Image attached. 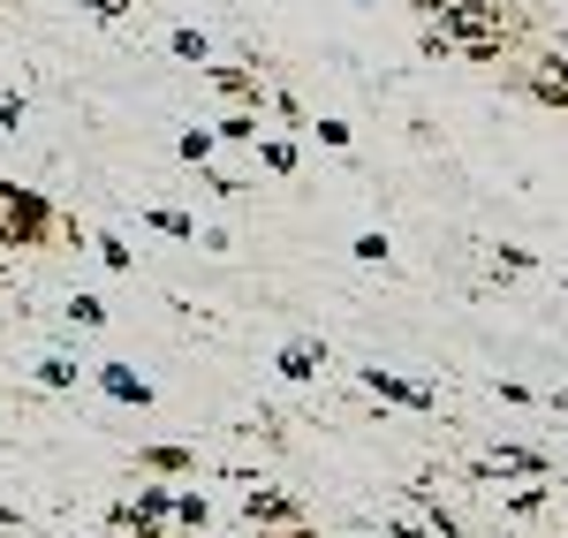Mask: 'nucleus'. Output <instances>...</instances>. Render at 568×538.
Instances as JSON below:
<instances>
[{
	"label": "nucleus",
	"instance_id": "nucleus-1",
	"mask_svg": "<svg viewBox=\"0 0 568 538\" xmlns=\"http://www.w3.org/2000/svg\"><path fill=\"white\" fill-rule=\"evenodd\" d=\"M45 221H53V213H45L39 190H8V182H0V251H23V243H39Z\"/></svg>",
	"mask_w": 568,
	"mask_h": 538
},
{
	"label": "nucleus",
	"instance_id": "nucleus-2",
	"mask_svg": "<svg viewBox=\"0 0 568 538\" xmlns=\"http://www.w3.org/2000/svg\"><path fill=\"white\" fill-rule=\"evenodd\" d=\"M433 23L455 45H478V39H500V45H508V23H500V8H493V0H447Z\"/></svg>",
	"mask_w": 568,
	"mask_h": 538
},
{
	"label": "nucleus",
	"instance_id": "nucleus-3",
	"mask_svg": "<svg viewBox=\"0 0 568 538\" xmlns=\"http://www.w3.org/2000/svg\"><path fill=\"white\" fill-rule=\"evenodd\" d=\"M243 516H251V531H265V524L296 531V524H304V508H296V500H288V494H265V486H258L251 500H243Z\"/></svg>",
	"mask_w": 568,
	"mask_h": 538
},
{
	"label": "nucleus",
	"instance_id": "nucleus-4",
	"mask_svg": "<svg viewBox=\"0 0 568 538\" xmlns=\"http://www.w3.org/2000/svg\"><path fill=\"white\" fill-rule=\"evenodd\" d=\"M364 387L387 395V403H402V409H433V387H417V379H402V372H379V364L364 372Z\"/></svg>",
	"mask_w": 568,
	"mask_h": 538
},
{
	"label": "nucleus",
	"instance_id": "nucleus-5",
	"mask_svg": "<svg viewBox=\"0 0 568 538\" xmlns=\"http://www.w3.org/2000/svg\"><path fill=\"white\" fill-rule=\"evenodd\" d=\"M485 470H493V478H554V463H546L538 448H493Z\"/></svg>",
	"mask_w": 568,
	"mask_h": 538
},
{
	"label": "nucleus",
	"instance_id": "nucleus-6",
	"mask_svg": "<svg viewBox=\"0 0 568 538\" xmlns=\"http://www.w3.org/2000/svg\"><path fill=\"white\" fill-rule=\"evenodd\" d=\"M251 144H258V168H265V175H296V168H304L296 136H273V130H258Z\"/></svg>",
	"mask_w": 568,
	"mask_h": 538
},
{
	"label": "nucleus",
	"instance_id": "nucleus-7",
	"mask_svg": "<svg viewBox=\"0 0 568 538\" xmlns=\"http://www.w3.org/2000/svg\"><path fill=\"white\" fill-rule=\"evenodd\" d=\"M99 387H106V395H114V403H152V379H136L130 364H99Z\"/></svg>",
	"mask_w": 568,
	"mask_h": 538
},
{
	"label": "nucleus",
	"instance_id": "nucleus-8",
	"mask_svg": "<svg viewBox=\"0 0 568 538\" xmlns=\"http://www.w3.org/2000/svg\"><path fill=\"white\" fill-rule=\"evenodd\" d=\"M530 91H538L546 106H568V53H546L538 77H530Z\"/></svg>",
	"mask_w": 568,
	"mask_h": 538
},
{
	"label": "nucleus",
	"instance_id": "nucleus-9",
	"mask_svg": "<svg viewBox=\"0 0 568 538\" xmlns=\"http://www.w3.org/2000/svg\"><path fill=\"white\" fill-rule=\"evenodd\" d=\"M318 364H326L318 342H288V349H281V379H318Z\"/></svg>",
	"mask_w": 568,
	"mask_h": 538
},
{
	"label": "nucleus",
	"instance_id": "nucleus-10",
	"mask_svg": "<svg viewBox=\"0 0 568 538\" xmlns=\"http://www.w3.org/2000/svg\"><path fill=\"white\" fill-rule=\"evenodd\" d=\"M213 84L235 99V106H265V84L258 77H243V69H213Z\"/></svg>",
	"mask_w": 568,
	"mask_h": 538
},
{
	"label": "nucleus",
	"instance_id": "nucleus-11",
	"mask_svg": "<svg viewBox=\"0 0 568 538\" xmlns=\"http://www.w3.org/2000/svg\"><path fill=\"white\" fill-rule=\"evenodd\" d=\"M144 227H160V235H175V243H197V221L175 213V205H144Z\"/></svg>",
	"mask_w": 568,
	"mask_h": 538
},
{
	"label": "nucleus",
	"instance_id": "nucleus-12",
	"mask_svg": "<svg viewBox=\"0 0 568 538\" xmlns=\"http://www.w3.org/2000/svg\"><path fill=\"white\" fill-rule=\"evenodd\" d=\"M168 53H175V61H197V69H205V61H213V39H205L197 23H182L175 39H168Z\"/></svg>",
	"mask_w": 568,
	"mask_h": 538
},
{
	"label": "nucleus",
	"instance_id": "nucleus-13",
	"mask_svg": "<svg viewBox=\"0 0 568 538\" xmlns=\"http://www.w3.org/2000/svg\"><path fill=\"white\" fill-rule=\"evenodd\" d=\"M168 516H175L182 531H205V524H213V500H205V494H175V508H168Z\"/></svg>",
	"mask_w": 568,
	"mask_h": 538
},
{
	"label": "nucleus",
	"instance_id": "nucleus-14",
	"mask_svg": "<svg viewBox=\"0 0 568 538\" xmlns=\"http://www.w3.org/2000/svg\"><path fill=\"white\" fill-rule=\"evenodd\" d=\"M136 463H144V470H160V478H182V470H190L197 455H190V448H144Z\"/></svg>",
	"mask_w": 568,
	"mask_h": 538
},
{
	"label": "nucleus",
	"instance_id": "nucleus-15",
	"mask_svg": "<svg viewBox=\"0 0 568 538\" xmlns=\"http://www.w3.org/2000/svg\"><path fill=\"white\" fill-rule=\"evenodd\" d=\"M213 144H220L213 130H182V136H175V152L190 160V168H213Z\"/></svg>",
	"mask_w": 568,
	"mask_h": 538
},
{
	"label": "nucleus",
	"instance_id": "nucleus-16",
	"mask_svg": "<svg viewBox=\"0 0 568 538\" xmlns=\"http://www.w3.org/2000/svg\"><path fill=\"white\" fill-rule=\"evenodd\" d=\"M304 130H318V144H326V152H349V144H356V130L342 122V114H318V122H304Z\"/></svg>",
	"mask_w": 568,
	"mask_h": 538
},
{
	"label": "nucleus",
	"instance_id": "nucleus-17",
	"mask_svg": "<svg viewBox=\"0 0 568 538\" xmlns=\"http://www.w3.org/2000/svg\"><path fill=\"white\" fill-rule=\"evenodd\" d=\"M546 500H554V486H546V478H530L524 494H508V516H546Z\"/></svg>",
	"mask_w": 568,
	"mask_h": 538
},
{
	"label": "nucleus",
	"instance_id": "nucleus-18",
	"mask_svg": "<svg viewBox=\"0 0 568 538\" xmlns=\"http://www.w3.org/2000/svg\"><path fill=\"white\" fill-rule=\"evenodd\" d=\"M91 251H99V258H106L114 273H130V266H136V251L122 243V235H91Z\"/></svg>",
	"mask_w": 568,
	"mask_h": 538
},
{
	"label": "nucleus",
	"instance_id": "nucleus-19",
	"mask_svg": "<svg viewBox=\"0 0 568 538\" xmlns=\"http://www.w3.org/2000/svg\"><path fill=\"white\" fill-rule=\"evenodd\" d=\"M39 387L69 395V387H77V364H69V357H45V364H39Z\"/></svg>",
	"mask_w": 568,
	"mask_h": 538
},
{
	"label": "nucleus",
	"instance_id": "nucleus-20",
	"mask_svg": "<svg viewBox=\"0 0 568 538\" xmlns=\"http://www.w3.org/2000/svg\"><path fill=\"white\" fill-rule=\"evenodd\" d=\"M349 251H356V258H364V266H387V258H394V243H387V235H379V227H372V235H356Z\"/></svg>",
	"mask_w": 568,
	"mask_h": 538
},
{
	"label": "nucleus",
	"instance_id": "nucleus-21",
	"mask_svg": "<svg viewBox=\"0 0 568 538\" xmlns=\"http://www.w3.org/2000/svg\"><path fill=\"white\" fill-rule=\"evenodd\" d=\"M417 508H425V516H433V538H463V524H455V516H447V508H439V494H417Z\"/></svg>",
	"mask_w": 568,
	"mask_h": 538
},
{
	"label": "nucleus",
	"instance_id": "nucleus-22",
	"mask_svg": "<svg viewBox=\"0 0 568 538\" xmlns=\"http://www.w3.org/2000/svg\"><path fill=\"white\" fill-rule=\"evenodd\" d=\"M213 136H227V144H251V136H258V114L243 106V114H227V122H220Z\"/></svg>",
	"mask_w": 568,
	"mask_h": 538
},
{
	"label": "nucleus",
	"instance_id": "nucleus-23",
	"mask_svg": "<svg viewBox=\"0 0 568 538\" xmlns=\"http://www.w3.org/2000/svg\"><path fill=\"white\" fill-rule=\"evenodd\" d=\"M265 106H273L281 122H296V130H304V122H311V114H304V99H288V91H265Z\"/></svg>",
	"mask_w": 568,
	"mask_h": 538
},
{
	"label": "nucleus",
	"instance_id": "nucleus-24",
	"mask_svg": "<svg viewBox=\"0 0 568 538\" xmlns=\"http://www.w3.org/2000/svg\"><path fill=\"white\" fill-rule=\"evenodd\" d=\"M69 318H77V326H106V304H99V296H69Z\"/></svg>",
	"mask_w": 568,
	"mask_h": 538
},
{
	"label": "nucleus",
	"instance_id": "nucleus-25",
	"mask_svg": "<svg viewBox=\"0 0 568 538\" xmlns=\"http://www.w3.org/2000/svg\"><path fill=\"white\" fill-rule=\"evenodd\" d=\"M77 8H84V16H99V23H122V16H130V0H77Z\"/></svg>",
	"mask_w": 568,
	"mask_h": 538
},
{
	"label": "nucleus",
	"instance_id": "nucleus-26",
	"mask_svg": "<svg viewBox=\"0 0 568 538\" xmlns=\"http://www.w3.org/2000/svg\"><path fill=\"white\" fill-rule=\"evenodd\" d=\"M538 266V251H516V243H500V273H530Z\"/></svg>",
	"mask_w": 568,
	"mask_h": 538
},
{
	"label": "nucleus",
	"instance_id": "nucleus-27",
	"mask_svg": "<svg viewBox=\"0 0 568 538\" xmlns=\"http://www.w3.org/2000/svg\"><path fill=\"white\" fill-rule=\"evenodd\" d=\"M23 114H31V106H23V99L8 91V99H0V130H23Z\"/></svg>",
	"mask_w": 568,
	"mask_h": 538
},
{
	"label": "nucleus",
	"instance_id": "nucleus-28",
	"mask_svg": "<svg viewBox=\"0 0 568 538\" xmlns=\"http://www.w3.org/2000/svg\"><path fill=\"white\" fill-rule=\"evenodd\" d=\"M387 538H433V531H417V524H387Z\"/></svg>",
	"mask_w": 568,
	"mask_h": 538
},
{
	"label": "nucleus",
	"instance_id": "nucleus-29",
	"mask_svg": "<svg viewBox=\"0 0 568 538\" xmlns=\"http://www.w3.org/2000/svg\"><path fill=\"white\" fill-rule=\"evenodd\" d=\"M554 409H561V417H568V395H554Z\"/></svg>",
	"mask_w": 568,
	"mask_h": 538
},
{
	"label": "nucleus",
	"instance_id": "nucleus-30",
	"mask_svg": "<svg viewBox=\"0 0 568 538\" xmlns=\"http://www.w3.org/2000/svg\"><path fill=\"white\" fill-rule=\"evenodd\" d=\"M349 8H372V0H349Z\"/></svg>",
	"mask_w": 568,
	"mask_h": 538
}]
</instances>
